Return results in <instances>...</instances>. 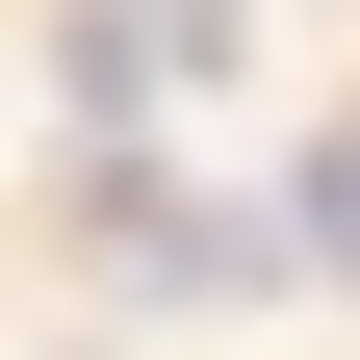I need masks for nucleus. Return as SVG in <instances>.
Here are the masks:
<instances>
[{"mask_svg": "<svg viewBox=\"0 0 360 360\" xmlns=\"http://www.w3.org/2000/svg\"><path fill=\"white\" fill-rule=\"evenodd\" d=\"M283 232H309V257H335V283H360V129H335V155H309V206H283Z\"/></svg>", "mask_w": 360, "mask_h": 360, "instance_id": "obj_2", "label": "nucleus"}, {"mask_svg": "<svg viewBox=\"0 0 360 360\" xmlns=\"http://www.w3.org/2000/svg\"><path fill=\"white\" fill-rule=\"evenodd\" d=\"M206 77H232V0H77V103H206Z\"/></svg>", "mask_w": 360, "mask_h": 360, "instance_id": "obj_1", "label": "nucleus"}]
</instances>
